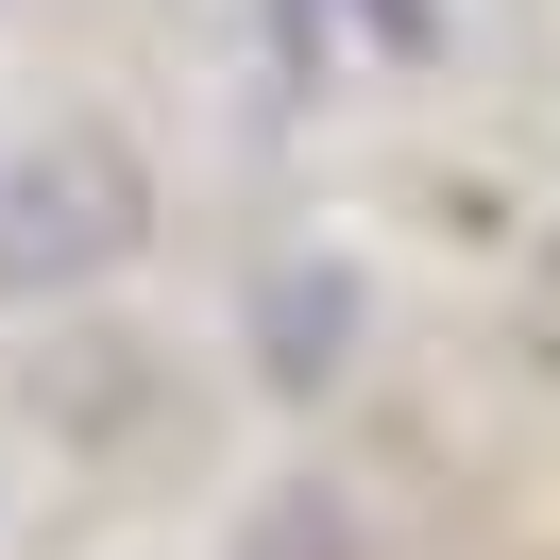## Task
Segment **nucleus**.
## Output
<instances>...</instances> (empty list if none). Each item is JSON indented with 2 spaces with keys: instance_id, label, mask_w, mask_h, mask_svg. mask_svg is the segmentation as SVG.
<instances>
[{
  "instance_id": "obj_1",
  "label": "nucleus",
  "mask_w": 560,
  "mask_h": 560,
  "mask_svg": "<svg viewBox=\"0 0 560 560\" xmlns=\"http://www.w3.org/2000/svg\"><path fill=\"white\" fill-rule=\"evenodd\" d=\"M119 205H137V187H119L103 153H51V171H18V187H0V289L119 255Z\"/></svg>"
}]
</instances>
